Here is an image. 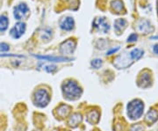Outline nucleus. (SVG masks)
<instances>
[{
  "mask_svg": "<svg viewBox=\"0 0 158 131\" xmlns=\"http://www.w3.org/2000/svg\"><path fill=\"white\" fill-rule=\"evenodd\" d=\"M62 93L67 99L75 100L81 97L82 89L76 81L68 80L62 85Z\"/></svg>",
  "mask_w": 158,
  "mask_h": 131,
  "instance_id": "f257e3e1",
  "label": "nucleus"
},
{
  "mask_svg": "<svg viewBox=\"0 0 158 131\" xmlns=\"http://www.w3.org/2000/svg\"><path fill=\"white\" fill-rule=\"evenodd\" d=\"M127 115L131 120H137L143 114L144 104L140 99H135L127 104Z\"/></svg>",
  "mask_w": 158,
  "mask_h": 131,
  "instance_id": "f03ea898",
  "label": "nucleus"
},
{
  "mask_svg": "<svg viewBox=\"0 0 158 131\" xmlns=\"http://www.w3.org/2000/svg\"><path fill=\"white\" fill-rule=\"evenodd\" d=\"M50 101V95L46 89H39L34 93V103L40 108H44Z\"/></svg>",
  "mask_w": 158,
  "mask_h": 131,
  "instance_id": "7ed1b4c3",
  "label": "nucleus"
},
{
  "mask_svg": "<svg viewBox=\"0 0 158 131\" xmlns=\"http://www.w3.org/2000/svg\"><path fill=\"white\" fill-rule=\"evenodd\" d=\"M76 46H77V43L75 40H73L72 39H69L61 44L60 52L62 55H71V54H73L76 49Z\"/></svg>",
  "mask_w": 158,
  "mask_h": 131,
  "instance_id": "20e7f679",
  "label": "nucleus"
},
{
  "mask_svg": "<svg viewBox=\"0 0 158 131\" xmlns=\"http://www.w3.org/2000/svg\"><path fill=\"white\" fill-rule=\"evenodd\" d=\"M29 12V7L27 4L21 3L17 6L14 7V11H13V15L14 18L17 20H20L27 16V14Z\"/></svg>",
  "mask_w": 158,
  "mask_h": 131,
  "instance_id": "39448f33",
  "label": "nucleus"
},
{
  "mask_svg": "<svg viewBox=\"0 0 158 131\" xmlns=\"http://www.w3.org/2000/svg\"><path fill=\"white\" fill-rule=\"evenodd\" d=\"M92 26H93V27L97 28L98 31H100V32H103L104 34L107 33L108 31H109V29H110L109 24L106 21V18L104 17L95 19L93 23H92Z\"/></svg>",
  "mask_w": 158,
  "mask_h": 131,
  "instance_id": "423d86ee",
  "label": "nucleus"
},
{
  "mask_svg": "<svg viewBox=\"0 0 158 131\" xmlns=\"http://www.w3.org/2000/svg\"><path fill=\"white\" fill-rule=\"evenodd\" d=\"M26 31V24L23 22H18L10 31V34L13 39H19L22 36Z\"/></svg>",
  "mask_w": 158,
  "mask_h": 131,
  "instance_id": "0eeeda50",
  "label": "nucleus"
},
{
  "mask_svg": "<svg viewBox=\"0 0 158 131\" xmlns=\"http://www.w3.org/2000/svg\"><path fill=\"white\" fill-rule=\"evenodd\" d=\"M75 20L72 17H66L62 19L60 23V27L65 31H70L74 28Z\"/></svg>",
  "mask_w": 158,
  "mask_h": 131,
  "instance_id": "6e6552de",
  "label": "nucleus"
},
{
  "mask_svg": "<svg viewBox=\"0 0 158 131\" xmlns=\"http://www.w3.org/2000/svg\"><path fill=\"white\" fill-rule=\"evenodd\" d=\"M34 57L41 59V60H47L48 62H68V61H72L73 59L68 58V57H49V56H36L34 55Z\"/></svg>",
  "mask_w": 158,
  "mask_h": 131,
  "instance_id": "1a4fd4ad",
  "label": "nucleus"
},
{
  "mask_svg": "<svg viewBox=\"0 0 158 131\" xmlns=\"http://www.w3.org/2000/svg\"><path fill=\"white\" fill-rule=\"evenodd\" d=\"M150 85H151V77H150L149 73H148V72L142 73L138 80V86L142 88H147Z\"/></svg>",
  "mask_w": 158,
  "mask_h": 131,
  "instance_id": "9d476101",
  "label": "nucleus"
},
{
  "mask_svg": "<svg viewBox=\"0 0 158 131\" xmlns=\"http://www.w3.org/2000/svg\"><path fill=\"white\" fill-rule=\"evenodd\" d=\"M127 21L125 19H118L114 21V29L118 34L123 32V30L127 27Z\"/></svg>",
  "mask_w": 158,
  "mask_h": 131,
  "instance_id": "9b49d317",
  "label": "nucleus"
},
{
  "mask_svg": "<svg viewBox=\"0 0 158 131\" xmlns=\"http://www.w3.org/2000/svg\"><path fill=\"white\" fill-rule=\"evenodd\" d=\"M82 120H83V117H82V115L80 114H72V115L69 117V126H70V127H72V128H76V127L78 126V124L81 123Z\"/></svg>",
  "mask_w": 158,
  "mask_h": 131,
  "instance_id": "f8f14e48",
  "label": "nucleus"
},
{
  "mask_svg": "<svg viewBox=\"0 0 158 131\" xmlns=\"http://www.w3.org/2000/svg\"><path fill=\"white\" fill-rule=\"evenodd\" d=\"M139 30L143 32L144 34H148V33L154 31V28L151 26V24L148 20H141L140 25H139Z\"/></svg>",
  "mask_w": 158,
  "mask_h": 131,
  "instance_id": "ddd939ff",
  "label": "nucleus"
},
{
  "mask_svg": "<svg viewBox=\"0 0 158 131\" xmlns=\"http://www.w3.org/2000/svg\"><path fill=\"white\" fill-rule=\"evenodd\" d=\"M57 110V114L62 117V118H64V117H67L71 110V108L68 106V105H61Z\"/></svg>",
  "mask_w": 158,
  "mask_h": 131,
  "instance_id": "4468645a",
  "label": "nucleus"
},
{
  "mask_svg": "<svg viewBox=\"0 0 158 131\" xmlns=\"http://www.w3.org/2000/svg\"><path fill=\"white\" fill-rule=\"evenodd\" d=\"M158 119V113L156 110L155 109H151L148 112L147 115H146V121L148 124H152L154 122H156V120Z\"/></svg>",
  "mask_w": 158,
  "mask_h": 131,
  "instance_id": "2eb2a0df",
  "label": "nucleus"
},
{
  "mask_svg": "<svg viewBox=\"0 0 158 131\" xmlns=\"http://www.w3.org/2000/svg\"><path fill=\"white\" fill-rule=\"evenodd\" d=\"M111 6L117 13H120L125 11L124 4L121 0H114L111 3Z\"/></svg>",
  "mask_w": 158,
  "mask_h": 131,
  "instance_id": "dca6fc26",
  "label": "nucleus"
},
{
  "mask_svg": "<svg viewBox=\"0 0 158 131\" xmlns=\"http://www.w3.org/2000/svg\"><path fill=\"white\" fill-rule=\"evenodd\" d=\"M87 120L91 123V124H95L98 123L99 120V114L98 111H91L87 115Z\"/></svg>",
  "mask_w": 158,
  "mask_h": 131,
  "instance_id": "f3484780",
  "label": "nucleus"
},
{
  "mask_svg": "<svg viewBox=\"0 0 158 131\" xmlns=\"http://www.w3.org/2000/svg\"><path fill=\"white\" fill-rule=\"evenodd\" d=\"M8 26H9L8 18L5 16V15L0 16V32L6 31V29L8 28Z\"/></svg>",
  "mask_w": 158,
  "mask_h": 131,
  "instance_id": "a211bd4d",
  "label": "nucleus"
},
{
  "mask_svg": "<svg viewBox=\"0 0 158 131\" xmlns=\"http://www.w3.org/2000/svg\"><path fill=\"white\" fill-rule=\"evenodd\" d=\"M143 53H144L143 50L139 49H133L132 51L130 52L129 55L130 57L132 58V60H139L141 57H142Z\"/></svg>",
  "mask_w": 158,
  "mask_h": 131,
  "instance_id": "6ab92c4d",
  "label": "nucleus"
},
{
  "mask_svg": "<svg viewBox=\"0 0 158 131\" xmlns=\"http://www.w3.org/2000/svg\"><path fill=\"white\" fill-rule=\"evenodd\" d=\"M90 64L94 69H99L102 66L103 62H102L101 59H94V60L91 61Z\"/></svg>",
  "mask_w": 158,
  "mask_h": 131,
  "instance_id": "aec40b11",
  "label": "nucleus"
},
{
  "mask_svg": "<svg viewBox=\"0 0 158 131\" xmlns=\"http://www.w3.org/2000/svg\"><path fill=\"white\" fill-rule=\"evenodd\" d=\"M10 49V47L7 43H0V52H6Z\"/></svg>",
  "mask_w": 158,
  "mask_h": 131,
  "instance_id": "412c9836",
  "label": "nucleus"
},
{
  "mask_svg": "<svg viewBox=\"0 0 158 131\" xmlns=\"http://www.w3.org/2000/svg\"><path fill=\"white\" fill-rule=\"evenodd\" d=\"M130 131H143V127L141 125H140V124L134 125L131 128Z\"/></svg>",
  "mask_w": 158,
  "mask_h": 131,
  "instance_id": "4be33fe9",
  "label": "nucleus"
},
{
  "mask_svg": "<svg viewBox=\"0 0 158 131\" xmlns=\"http://www.w3.org/2000/svg\"><path fill=\"white\" fill-rule=\"evenodd\" d=\"M137 38H138L137 34H132L129 37L127 38V42H134V41H136V40H137Z\"/></svg>",
  "mask_w": 158,
  "mask_h": 131,
  "instance_id": "5701e85b",
  "label": "nucleus"
},
{
  "mask_svg": "<svg viewBox=\"0 0 158 131\" xmlns=\"http://www.w3.org/2000/svg\"><path fill=\"white\" fill-rule=\"evenodd\" d=\"M45 70L48 72H53L56 70V65H47L45 66Z\"/></svg>",
  "mask_w": 158,
  "mask_h": 131,
  "instance_id": "b1692460",
  "label": "nucleus"
},
{
  "mask_svg": "<svg viewBox=\"0 0 158 131\" xmlns=\"http://www.w3.org/2000/svg\"><path fill=\"white\" fill-rule=\"evenodd\" d=\"M118 49H119V47L116 48V49H112L111 50H109V51L107 52V54H106V55H112V54H114V53H116V52L118 51Z\"/></svg>",
  "mask_w": 158,
  "mask_h": 131,
  "instance_id": "393cba45",
  "label": "nucleus"
},
{
  "mask_svg": "<svg viewBox=\"0 0 158 131\" xmlns=\"http://www.w3.org/2000/svg\"><path fill=\"white\" fill-rule=\"evenodd\" d=\"M0 57H23V56H19V55H12V54H1Z\"/></svg>",
  "mask_w": 158,
  "mask_h": 131,
  "instance_id": "a878e982",
  "label": "nucleus"
},
{
  "mask_svg": "<svg viewBox=\"0 0 158 131\" xmlns=\"http://www.w3.org/2000/svg\"><path fill=\"white\" fill-rule=\"evenodd\" d=\"M153 50H154V52H155L156 54H157L158 55V44L154 46V49H153Z\"/></svg>",
  "mask_w": 158,
  "mask_h": 131,
  "instance_id": "bb28decb",
  "label": "nucleus"
},
{
  "mask_svg": "<svg viewBox=\"0 0 158 131\" xmlns=\"http://www.w3.org/2000/svg\"><path fill=\"white\" fill-rule=\"evenodd\" d=\"M151 39H156V40H157L158 39V36H152V37H151Z\"/></svg>",
  "mask_w": 158,
  "mask_h": 131,
  "instance_id": "cd10ccee",
  "label": "nucleus"
},
{
  "mask_svg": "<svg viewBox=\"0 0 158 131\" xmlns=\"http://www.w3.org/2000/svg\"><path fill=\"white\" fill-rule=\"evenodd\" d=\"M156 8H157V13H158V0L156 1Z\"/></svg>",
  "mask_w": 158,
  "mask_h": 131,
  "instance_id": "c85d7f7f",
  "label": "nucleus"
}]
</instances>
